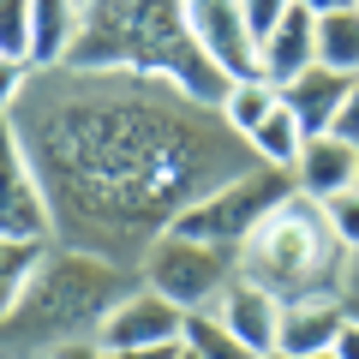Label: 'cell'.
I'll return each mask as SVG.
<instances>
[{
  "instance_id": "1",
  "label": "cell",
  "mask_w": 359,
  "mask_h": 359,
  "mask_svg": "<svg viewBox=\"0 0 359 359\" xmlns=\"http://www.w3.org/2000/svg\"><path fill=\"white\" fill-rule=\"evenodd\" d=\"M13 126L48 192L60 245L144 264L198 198L252 174L257 156L216 108L162 78L42 66Z\"/></svg>"
},
{
  "instance_id": "2",
  "label": "cell",
  "mask_w": 359,
  "mask_h": 359,
  "mask_svg": "<svg viewBox=\"0 0 359 359\" xmlns=\"http://www.w3.org/2000/svg\"><path fill=\"white\" fill-rule=\"evenodd\" d=\"M60 66L162 78L204 108H222V96L233 84L204 54V42L192 36L186 0H78V36Z\"/></svg>"
},
{
  "instance_id": "3",
  "label": "cell",
  "mask_w": 359,
  "mask_h": 359,
  "mask_svg": "<svg viewBox=\"0 0 359 359\" xmlns=\"http://www.w3.org/2000/svg\"><path fill=\"white\" fill-rule=\"evenodd\" d=\"M126 294H132V276L120 264H108L96 252H78V245H48L25 299L0 318V359L54 353L60 341L96 335L102 318Z\"/></svg>"
},
{
  "instance_id": "4",
  "label": "cell",
  "mask_w": 359,
  "mask_h": 359,
  "mask_svg": "<svg viewBox=\"0 0 359 359\" xmlns=\"http://www.w3.org/2000/svg\"><path fill=\"white\" fill-rule=\"evenodd\" d=\"M245 282L269 287L282 299H318V294H341V269H347V245L330 233L323 204H311L306 192H294L282 210H269L252 228V240L233 252Z\"/></svg>"
},
{
  "instance_id": "5",
  "label": "cell",
  "mask_w": 359,
  "mask_h": 359,
  "mask_svg": "<svg viewBox=\"0 0 359 359\" xmlns=\"http://www.w3.org/2000/svg\"><path fill=\"white\" fill-rule=\"evenodd\" d=\"M294 192H299V186H294V168H264V162H257L252 174H240V180H228V186H216L210 198H198V204L186 210L168 233H186V240L240 252V245L252 240L257 222H264L269 210H282Z\"/></svg>"
},
{
  "instance_id": "6",
  "label": "cell",
  "mask_w": 359,
  "mask_h": 359,
  "mask_svg": "<svg viewBox=\"0 0 359 359\" xmlns=\"http://www.w3.org/2000/svg\"><path fill=\"white\" fill-rule=\"evenodd\" d=\"M138 269H144V287L168 294L174 306H186V311H210L222 299V287L240 276L233 252L204 245V240H186V233H162V240L144 252Z\"/></svg>"
},
{
  "instance_id": "7",
  "label": "cell",
  "mask_w": 359,
  "mask_h": 359,
  "mask_svg": "<svg viewBox=\"0 0 359 359\" xmlns=\"http://www.w3.org/2000/svg\"><path fill=\"white\" fill-rule=\"evenodd\" d=\"M0 233L6 240H54L48 192H42L36 162H30L13 114H0Z\"/></svg>"
},
{
  "instance_id": "8",
  "label": "cell",
  "mask_w": 359,
  "mask_h": 359,
  "mask_svg": "<svg viewBox=\"0 0 359 359\" xmlns=\"http://www.w3.org/2000/svg\"><path fill=\"white\" fill-rule=\"evenodd\" d=\"M186 18H192V36L204 42V54L222 72L240 84V78H264L257 72V36L245 25L240 0H186Z\"/></svg>"
},
{
  "instance_id": "9",
  "label": "cell",
  "mask_w": 359,
  "mask_h": 359,
  "mask_svg": "<svg viewBox=\"0 0 359 359\" xmlns=\"http://www.w3.org/2000/svg\"><path fill=\"white\" fill-rule=\"evenodd\" d=\"M180 330H186V306H174V299L156 294V287H132V294H126V299H120V306L102 318L96 341L114 353V347H156V341H180Z\"/></svg>"
},
{
  "instance_id": "10",
  "label": "cell",
  "mask_w": 359,
  "mask_h": 359,
  "mask_svg": "<svg viewBox=\"0 0 359 359\" xmlns=\"http://www.w3.org/2000/svg\"><path fill=\"white\" fill-rule=\"evenodd\" d=\"M210 311L228 323V335H233L252 359H269V353H276V335H282V299L269 294V287H257V282H245V276H240V282L222 287V299H216Z\"/></svg>"
},
{
  "instance_id": "11",
  "label": "cell",
  "mask_w": 359,
  "mask_h": 359,
  "mask_svg": "<svg viewBox=\"0 0 359 359\" xmlns=\"http://www.w3.org/2000/svg\"><path fill=\"white\" fill-rule=\"evenodd\" d=\"M347 323V294H318V299H287L282 306V335L276 353L282 359H306V353H335V335ZM269 353V359H276Z\"/></svg>"
},
{
  "instance_id": "12",
  "label": "cell",
  "mask_w": 359,
  "mask_h": 359,
  "mask_svg": "<svg viewBox=\"0 0 359 359\" xmlns=\"http://www.w3.org/2000/svg\"><path fill=\"white\" fill-rule=\"evenodd\" d=\"M294 186L311 198V204H330V198L353 192L359 186V144L335 138V132L306 138V150H299V162H294Z\"/></svg>"
},
{
  "instance_id": "13",
  "label": "cell",
  "mask_w": 359,
  "mask_h": 359,
  "mask_svg": "<svg viewBox=\"0 0 359 359\" xmlns=\"http://www.w3.org/2000/svg\"><path fill=\"white\" fill-rule=\"evenodd\" d=\"M306 66H318V13H311V6H294L282 25L257 42V72L282 90V84H294Z\"/></svg>"
},
{
  "instance_id": "14",
  "label": "cell",
  "mask_w": 359,
  "mask_h": 359,
  "mask_svg": "<svg viewBox=\"0 0 359 359\" xmlns=\"http://www.w3.org/2000/svg\"><path fill=\"white\" fill-rule=\"evenodd\" d=\"M347 90H353V78H347V72L306 66L294 84H282V102L294 108V120H299V132H306V138H323V132H335V120H341Z\"/></svg>"
},
{
  "instance_id": "15",
  "label": "cell",
  "mask_w": 359,
  "mask_h": 359,
  "mask_svg": "<svg viewBox=\"0 0 359 359\" xmlns=\"http://www.w3.org/2000/svg\"><path fill=\"white\" fill-rule=\"evenodd\" d=\"M36 6V42H30V66H60L78 36V0H30Z\"/></svg>"
},
{
  "instance_id": "16",
  "label": "cell",
  "mask_w": 359,
  "mask_h": 359,
  "mask_svg": "<svg viewBox=\"0 0 359 359\" xmlns=\"http://www.w3.org/2000/svg\"><path fill=\"white\" fill-rule=\"evenodd\" d=\"M282 108V90L269 84V78H240V84H228V96H222L216 114L228 120V132H240V138H252L257 126H264L269 114Z\"/></svg>"
},
{
  "instance_id": "17",
  "label": "cell",
  "mask_w": 359,
  "mask_h": 359,
  "mask_svg": "<svg viewBox=\"0 0 359 359\" xmlns=\"http://www.w3.org/2000/svg\"><path fill=\"white\" fill-rule=\"evenodd\" d=\"M48 245L54 240H6V233H0V318L25 299V287H30V276L42 269Z\"/></svg>"
},
{
  "instance_id": "18",
  "label": "cell",
  "mask_w": 359,
  "mask_h": 359,
  "mask_svg": "<svg viewBox=\"0 0 359 359\" xmlns=\"http://www.w3.org/2000/svg\"><path fill=\"white\" fill-rule=\"evenodd\" d=\"M245 144H252V156H257L264 168H294V162H299V150H306V132H299L294 108L282 102V108H276V114H269Z\"/></svg>"
},
{
  "instance_id": "19",
  "label": "cell",
  "mask_w": 359,
  "mask_h": 359,
  "mask_svg": "<svg viewBox=\"0 0 359 359\" xmlns=\"http://www.w3.org/2000/svg\"><path fill=\"white\" fill-rule=\"evenodd\" d=\"M318 66L359 78V6L353 13H323L318 18Z\"/></svg>"
},
{
  "instance_id": "20",
  "label": "cell",
  "mask_w": 359,
  "mask_h": 359,
  "mask_svg": "<svg viewBox=\"0 0 359 359\" xmlns=\"http://www.w3.org/2000/svg\"><path fill=\"white\" fill-rule=\"evenodd\" d=\"M180 341H186V353H192V359H252V353L228 335V323H222L216 311H186Z\"/></svg>"
},
{
  "instance_id": "21",
  "label": "cell",
  "mask_w": 359,
  "mask_h": 359,
  "mask_svg": "<svg viewBox=\"0 0 359 359\" xmlns=\"http://www.w3.org/2000/svg\"><path fill=\"white\" fill-rule=\"evenodd\" d=\"M30 42H36V6L30 0H0V54L30 60Z\"/></svg>"
},
{
  "instance_id": "22",
  "label": "cell",
  "mask_w": 359,
  "mask_h": 359,
  "mask_svg": "<svg viewBox=\"0 0 359 359\" xmlns=\"http://www.w3.org/2000/svg\"><path fill=\"white\" fill-rule=\"evenodd\" d=\"M323 216H330V233L347 245V257H353L359 252V186H353V192H341V198H330Z\"/></svg>"
},
{
  "instance_id": "23",
  "label": "cell",
  "mask_w": 359,
  "mask_h": 359,
  "mask_svg": "<svg viewBox=\"0 0 359 359\" xmlns=\"http://www.w3.org/2000/svg\"><path fill=\"white\" fill-rule=\"evenodd\" d=\"M30 78H36L30 60H6V54H0V114H13V108H18V96L30 90Z\"/></svg>"
},
{
  "instance_id": "24",
  "label": "cell",
  "mask_w": 359,
  "mask_h": 359,
  "mask_svg": "<svg viewBox=\"0 0 359 359\" xmlns=\"http://www.w3.org/2000/svg\"><path fill=\"white\" fill-rule=\"evenodd\" d=\"M240 6H245V25H252V36L264 42L269 30H276V25H282V18L299 6V0H240Z\"/></svg>"
},
{
  "instance_id": "25",
  "label": "cell",
  "mask_w": 359,
  "mask_h": 359,
  "mask_svg": "<svg viewBox=\"0 0 359 359\" xmlns=\"http://www.w3.org/2000/svg\"><path fill=\"white\" fill-rule=\"evenodd\" d=\"M48 359H108V347L96 341V335H78V341H60Z\"/></svg>"
},
{
  "instance_id": "26",
  "label": "cell",
  "mask_w": 359,
  "mask_h": 359,
  "mask_svg": "<svg viewBox=\"0 0 359 359\" xmlns=\"http://www.w3.org/2000/svg\"><path fill=\"white\" fill-rule=\"evenodd\" d=\"M335 138L359 144V78H353V90H347V108H341V120H335Z\"/></svg>"
},
{
  "instance_id": "27",
  "label": "cell",
  "mask_w": 359,
  "mask_h": 359,
  "mask_svg": "<svg viewBox=\"0 0 359 359\" xmlns=\"http://www.w3.org/2000/svg\"><path fill=\"white\" fill-rule=\"evenodd\" d=\"M108 359H180V341H156V347H114Z\"/></svg>"
},
{
  "instance_id": "28",
  "label": "cell",
  "mask_w": 359,
  "mask_h": 359,
  "mask_svg": "<svg viewBox=\"0 0 359 359\" xmlns=\"http://www.w3.org/2000/svg\"><path fill=\"white\" fill-rule=\"evenodd\" d=\"M335 359H359V318H353V311H347L341 335H335Z\"/></svg>"
},
{
  "instance_id": "29",
  "label": "cell",
  "mask_w": 359,
  "mask_h": 359,
  "mask_svg": "<svg viewBox=\"0 0 359 359\" xmlns=\"http://www.w3.org/2000/svg\"><path fill=\"white\" fill-rule=\"evenodd\" d=\"M299 6H311V13H353V6H359V0H299Z\"/></svg>"
},
{
  "instance_id": "30",
  "label": "cell",
  "mask_w": 359,
  "mask_h": 359,
  "mask_svg": "<svg viewBox=\"0 0 359 359\" xmlns=\"http://www.w3.org/2000/svg\"><path fill=\"white\" fill-rule=\"evenodd\" d=\"M347 294H359V252H353V269H347Z\"/></svg>"
},
{
  "instance_id": "31",
  "label": "cell",
  "mask_w": 359,
  "mask_h": 359,
  "mask_svg": "<svg viewBox=\"0 0 359 359\" xmlns=\"http://www.w3.org/2000/svg\"><path fill=\"white\" fill-rule=\"evenodd\" d=\"M347 311H353V318H359V294H347Z\"/></svg>"
},
{
  "instance_id": "32",
  "label": "cell",
  "mask_w": 359,
  "mask_h": 359,
  "mask_svg": "<svg viewBox=\"0 0 359 359\" xmlns=\"http://www.w3.org/2000/svg\"><path fill=\"white\" fill-rule=\"evenodd\" d=\"M276 359H282V353H276ZM306 359H335V353H306Z\"/></svg>"
},
{
  "instance_id": "33",
  "label": "cell",
  "mask_w": 359,
  "mask_h": 359,
  "mask_svg": "<svg viewBox=\"0 0 359 359\" xmlns=\"http://www.w3.org/2000/svg\"><path fill=\"white\" fill-rule=\"evenodd\" d=\"M30 359H48V353H30Z\"/></svg>"
}]
</instances>
